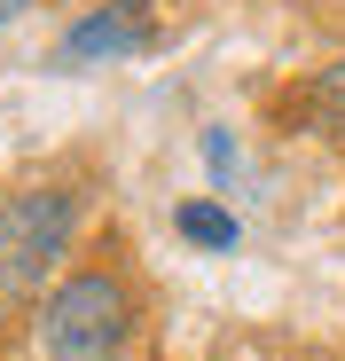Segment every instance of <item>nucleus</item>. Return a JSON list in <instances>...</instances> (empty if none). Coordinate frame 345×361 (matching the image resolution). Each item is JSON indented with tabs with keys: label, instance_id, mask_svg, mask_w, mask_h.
Returning <instances> with one entry per match:
<instances>
[{
	"label": "nucleus",
	"instance_id": "f257e3e1",
	"mask_svg": "<svg viewBox=\"0 0 345 361\" xmlns=\"http://www.w3.org/2000/svg\"><path fill=\"white\" fill-rule=\"evenodd\" d=\"M134 330H142V290L118 259H79L32 298L39 361H126Z\"/></svg>",
	"mask_w": 345,
	"mask_h": 361
},
{
	"label": "nucleus",
	"instance_id": "f03ea898",
	"mask_svg": "<svg viewBox=\"0 0 345 361\" xmlns=\"http://www.w3.org/2000/svg\"><path fill=\"white\" fill-rule=\"evenodd\" d=\"M79 220H87L79 180H16V189H0V307H32L71 267Z\"/></svg>",
	"mask_w": 345,
	"mask_h": 361
},
{
	"label": "nucleus",
	"instance_id": "7ed1b4c3",
	"mask_svg": "<svg viewBox=\"0 0 345 361\" xmlns=\"http://www.w3.org/2000/svg\"><path fill=\"white\" fill-rule=\"evenodd\" d=\"M157 39V0H94L87 16L63 24L55 63H126Z\"/></svg>",
	"mask_w": 345,
	"mask_h": 361
},
{
	"label": "nucleus",
	"instance_id": "20e7f679",
	"mask_svg": "<svg viewBox=\"0 0 345 361\" xmlns=\"http://www.w3.org/2000/svg\"><path fill=\"white\" fill-rule=\"evenodd\" d=\"M291 118H299L306 134H345V55H337V63H322V71L299 87Z\"/></svg>",
	"mask_w": 345,
	"mask_h": 361
},
{
	"label": "nucleus",
	"instance_id": "39448f33",
	"mask_svg": "<svg viewBox=\"0 0 345 361\" xmlns=\"http://www.w3.org/2000/svg\"><path fill=\"white\" fill-rule=\"evenodd\" d=\"M172 228H181L196 252H236V235H244V228H236V212L212 204V197H189L181 212H172Z\"/></svg>",
	"mask_w": 345,
	"mask_h": 361
},
{
	"label": "nucleus",
	"instance_id": "423d86ee",
	"mask_svg": "<svg viewBox=\"0 0 345 361\" xmlns=\"http://www.w3.org/2000/svg\"><path fill=\"white\" fill-rule=\"evenodd\" d=\"M204 165H212V180L236 173V134H227V126H204Z\"/></svg>",
	"mask_w": 345,
	"mask_h": 361
},
{
	"label": "nucleus",
	"instance_id": "0eeeda50",
	"mask_svg": "<svg viewBox=\"0 0 345 361\" xmlns=\"http://www.w3.org/2000/svg\"><path fill=\"white\" fill-rule=\"evenodd\" d=\"M24 8H39V0H0V24H16Z\"/></svg>",
	"mask_w": 345,
	"mask_h": 361
},
{
	"label": "nucleus",
	"instance_id": "6e6552de",
	"mask_svg": "<svg viewBox=\"0 0 345 361\" xmlns=\"http://www.w3.org/2000/svg\"><path fill=\"white\" fill-rule=\"evenodd\" d=\"M0 361H8V330H0Z\"/></svg>",
	"mask_w": 345,
	"mask_h": 361
}]
</instances>
